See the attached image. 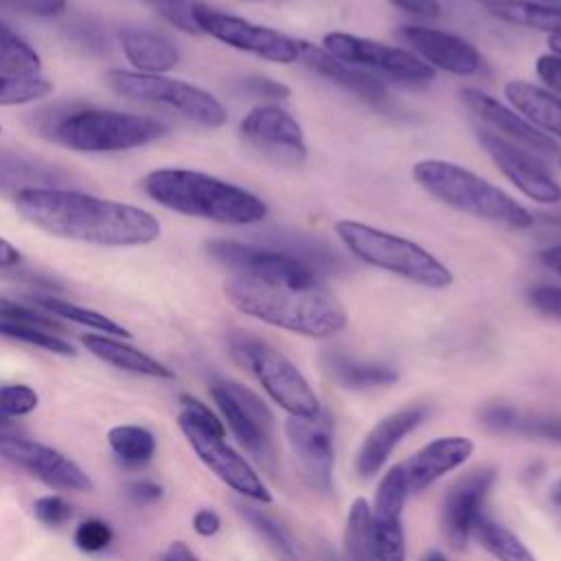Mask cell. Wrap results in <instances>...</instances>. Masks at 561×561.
<instances>
[{"instance_id": "cell-28", "label": "cell", "mask_w": 561, "mask_h": 561, "mask_svg": "<svg viewBox=\"0 0 561 561\" xmlns=\"http://www.w3.org/2000/svg\"><path fill=\"white\" fill-rule=\"evenodd\" d=\"M81 344L101 362L127 370V373H136V375H147V377H158V379H173L175 373L164 366L162 362H158L156 357L125 344L118 337L112 335H103V333H85L81 335Z\"/></svg>"}, {"instance_id": "cell-35", "label": "cell", "mask_w": 561, "mask_h": 561, "mask_svg": "<svg viewBox=\"0 0 561 561\" xmlns=\"http://www.w3.org/2000/svg\"><path fill=\"white\" fill-rule=\"evenodd\" d=\"M42 59L35 48L13 28L0 22V75L39 77Z\"/></svg>"}, {"instance_id": "cell-4", "label": "cell", "mask_w": 561, "mask_h": 561, "mask_svg": "<svg viewBox=\"0 0 561 561\" xmlns=\"http://www.w3.org/2000/svg\"><path fill=\"white\" fill-rule=\"evenodd\" d=\"M412 178L434 199L460 213L491 224H502L513 230L535 226V217L526 206H522L497 184L484 180L462 164L440 158H425L412 167Z\"/></svg>"}, {"instance_id": "cell-12", "label": "cell", "mask_w": 561, "mask_h": 561, "mask_svg": "<svg viewBox=\"0 0 561 561\" xmlns=\"http://www.w3.org/2000/svg\"><path fill=\"white\" fill-rule=\"evenodd\" d=\"M210 397L217 403L224 421L243 445V449L254 456L263 467L274 465L272 451V412L259 394L248 386L217 377L210 383Z\"/></svg>"}, {"instance_id": "cell-44", "label": "cell", "mask_w": 561, "mask_h": 561, "mask_svg": "<svg viewBox=\"0 0 561 561\" xmlns=\"http://www.w3.org/2000/svg\"><path fill=\"white\" fill-rule=\"evenodd\" d=\"M35 517L46 526H64L72 517L70 504L61 495H42L33 502Z\"/></svg>"}, {"instance_id": "cell-53", "label": "cell", "mask_w": 561, "mask_h": 561, "mask_svg": "<svg viewBox=\"0 0 561 561\" xmlns=\"http://www.w3.org/2000/svg\"><path fill=\"white\" fill-rule=\"evenodd\" d=\"M537 259H539V263H541L543 267H548L550 272H554L557 276H561V243L548 245V248L539 250Z\"/></svg>"}, {"instance_id": "cell-3", "label": "cell", "mask_w": 561, "mask_h": 561, "mask_svg": "<svg viewBox=\"0 0 561 561\" xmlns=\"http://www.w3.org/2000/svg\"><path fill=\"white\" fill-rule=\"evenodd\" d=\"M160 206L226 226H252L267 217V204L248 188L191 169H156L142 180Z\"/></svg>"}, {"instance_id": "cell-18", "label": "cell", "mask_w": 561, "mask_h": 561, "mask_svg": "<svg viewBox=\"0 0 561 561\" xmlns=\"http://www.w3.org/2000/svg\"><path fill=\"white\" fill-rule=\"evenodd\" d=\"M331 421L320 412L313 419L289 416L285 421V436L305 480L320 493L333 489V438Z\"/></svg>"}, {"instance_id": "cell-52", "label": "cell", "mask_w": 561, "mask_h": 561, "mask_svg": "<svg viewBox=\"0 0 561 561\" xmlns=\"http://www.w3.org/2000/svg\"><path fill=\"white\" fill-rule=\"evenodd\" d=\"M219 526H221V519L215 511L210 508H199L195 515H193V528L197 535L202 537H213L219 533Z\"/></svg>"}, {"instance_id": "cell-23", "label": "cell", "mask_w": 561, "mask_h": 561, "mask_svg": "<svg viewBox=\"0 0 561 561\" xmlns=\"http://www.w3.org/2000/svg\"><path fill=\"white\" fill-rule=\"evenodd\" d=\"M298 61H302L318 77L351 92L353 96H357L364 103H370L375 107H383L390 103V92H388V85L383 83V79L331 57L327 50H322V46L300 42V59Z\"/></svg>"}, {"instance_id": "cell-36", "label": "cell", "mask_w": 561, "mask_h": 561, "mask_svg": "<svg viewBox=\"0 0 561 561\" xmlns=\"http://www.w3.org/2000/svg\"><path fill=\"white\" fill-rule=\"evenodd\" d=\"M112 451L127 465H142L156 451V438L140 425H116L107 432Z\"/></svg>"}, {"instance_id": "cell-1", "label": "cell", "mask_w": 561, "mask_h": 561, "mask_svg": "<svg viewBox=\"0 0 561 561\" xmlns=\"http://www.w3.org/2000/svg\"><path fill=\"white\" fill-rule=\"evenodd\" d=\"M13 202L31 224L61 239L129 248L160 237V224L149 210L72 188H26Z\"/></svg>"}, {"instance_id": "cell-45", "label": "cell", "mask_w": 561, "mask_h": 561, "mask_svg": "<svg viewBox=\"0 0 561 561\" xmlns=\"http://www.w3.org/2000/svg\"><path fill=\"white\" fill-rule=\"evenodd\" d=\"M0 322H24V324H37L44 329H57V322L50 320L48 316L2 296H0Z\"/></svg>"}, {"instance_id": "cell-37", "label": "cell", "mask_w": 561, "mask_h": 561, "mask_svg": "<svg viewBox=\"0 0 561 561\" xmlns=\"http://www.w3.org/2000/svg\"><path fill=\"white\" fill-rule=\"evenodd\" d=\"M0 335L31 344V346H39L48 353H57V355H75V346L66 340H61L59 335L50 333V329L37 327V324H24V322H0Z\"/></svg>"}, {"instance_id": "cell-57", "label": "cell", "mask_w": 561, "mask_h": 561, "mask_svg": "<svg viewBox=\"0 0 561 561\" xmlns=\"http://www.w3.org/2000/svg\"><path fill=\"white\" fill-rule=\"evenodd\" d=\"M550 500H552L554 506L561 508V478L550 486Z\"/></svg>"}, {"instance_id": "cell-11", "label": "cell", "mask_w": 561, "mask_h": 561, "mask_svg": "<svg viewBox=\"0 0 561 561\" xmlns=\"http://www.w3.org/2000/svg\"><path fill=\"white\" fill-rule=\"evenodd\" d=\"M206 252L219 265L232 270L239 276L276 280L296 287H311L322 283L320 274L309 263L276 245H250L232 239H215L206 243Z\"/></svg>"}, {"instance_id": "cell-20", "label": "cell", "mask_w": 561, "mask_h": 561, "mask_svg": "<svg viewBox=\"0 0 561 561\" xmlns=\"http://www.w3.org/2000/svg\"><path fill=\"white\" fill-rule=\"evenodd\" d=\"M460 96H462V103L467 105V110L473 112L497 136H502L515 145H522L539 156H557V158L561 156L559 145L550 136L539 131L519 112H515L511 105L502 103L500 99H495L478 88H465L460 92Z\"/></svg>"}, {"instance_id": "cell-29", "label": "cell", "mask_w": 561, "mask_h": 561, "mask_svg": "<svg viewBox=\"0 0 561 561\" xmlns=\"http://www.w3.org/2000/svg\"><path fill=\"white\" fill-rule=\"evenodd\" d=\"M482 423L495 434H519L539 440L561 443V419L526 414L511 405H491L482 412Z\"/></svg>"}, {"instance_id": "cell-15", "label": "cell", "mask_w": 561, "mask_h": 561, "mask_svg": "<svg viewBox=\"0 0 561 561\" xmlns=\"http://www.w3.org/2000/svg\"><path fill=\"white\" fill-rule=\"evenodd\" d=\"M239 131L256 151L283 164H302L307 160V142L300 123L278 103H261L252 107Z\"/></svg>"}, {"instance_id": "cell-14", "label": "cell", "mask_w": 561, "mask_h": 561, "mask_svg": "<svg viewBox=\"0 0 561 561\" xmlns=\"http://www.w3.org/2000/svg\"><path fill=\"white\" fill-rule=\"evenodd\" d=\"M478 142L502 171V175L530 202L543 206L561 204V184L552 178L539 153L515 145L491 129H480Z\"/></svg>"}, {"instance_id": "cell-9", "label": "cell", "mask_w": 561, "mask_h": 561, "mask_svg": "<svg viewBox=\"0 0 561 561\" xmlns=\"http://www.w3.org/2000/svg\"><path fill=\"white\" fill-rule=\"evenodd\" d=\"M322 50L379 79L383 77L405 85H425L432 83L436 77V72L412 50L390 46L370 37L333 31L322 37Z\"/></svg>"}, {"instance_id": "cell-10", "label": "cell", "mask_w": 561, "mask_h": 561, "mask_svg": "<svg viewBox=\"0 0 561 561\" xmlns=\"http://www.w3.org/2000/svg\"><path fill=\"white\" fill-rule=\"evenodd\" d=\"M191 15L199 33L213 39L256 55L272 64H296L300 59V39H294L272 26L254 24L245 18L230 15L206 4H191Z\"/></svg>"}, {"instance_id": "cell-24", "label": "cell", "mask_w": 561, "mask_h": 561, "mask_svg": "<svg viewBox=\"0 0 561 561\" xmlns=\"http://www.w3.org/2000/svg\"><path fill=\"white\" fill-rule=\"evenodd\" d=\"M473 454L469 436H440L421 447L408 462H403L410 493H421L449 471L462 467Z\"/></svg>"}, {"instance_id": "cell-6", "label": "cell", "mask_w": 561, "mask_h": 561, "mask_svg": "<svg viewBox=\"0 0 561 561\" xmlns=\"http://www.w3.org/2000/svg\"><path fill=\"white\" fill-rule=\"evenodd\" d=\"M46 131H50L48 136L68 149L83 153H105L153 142L162 138L169 127L151 116L79 107L55 116L53 123L46 125Z\"/></svg>"}, {"instance_id": "cell-61", "label": "cell", "mask_w": 561, "mask_h": 561, "mask_svg": "<svg viewBox=\"0 0 561 561\" xmlns=\"http://www.w3.org/2000/svg\"><path fill=\"white\" fill-rule=\"evenodd\" d=\"M478 2H486V0H478Z\"/></svg>"}, {"instance_id": "cell-32", "label": "cell", "mask_w": 561, "mask_h": 561, "mask_svg": "<svg viewBox=\"0 0 561 561\" xmlns=\"http://www.w3.org/2000/svg\"><path fill=\"white\" fill-rule=\"evenodd\" d=\"M471 535L495 561H537L526 543L506 526L493 522L486 515H480L473 524Z\"/></svg>"}, {"instance_id": "cell-30", "label": "cell", "mask_w": 561, "mask_h": 561, "mask_svg": "<svg viewBox=\"0 0 561 561\" xmlns=\"http://www.w3.org/2000/svg\"><path fill=\"white\" fill-rule=\"evenodd\" d=\"M484 9L500 22L554 33L561 31V4L539 0H486Z\"/></svg>"}, {"instance_id": "cell-22", "label": "cell", "mask_w": 561, "mask_h": 561, "mask_svg": "<svg viewBox=\"0 0 561 561\" xmlns=\"http://www.w3.org/2000/svg\"><path fill=\"white\" fill-rule=\"evenodd\" d=\"M427 405H410L377 421L355 454V471L362 478L375 476L386 465L394 447L403 440V436L414 432L427 419Z\"/></svg>"}, {"instance_id": "cell-43", "label": "cell", "mask_w": 561, "mask_h": 561, "mask_svg": "<svg viewBox=\"0 0 561 561\" xmlns=\"http://www.w3.org/2000/svg\"><path fill=\"white\" fill-rule=\"evenodd\" d=\"M110 541H112V528L101 519H85L75 530V543L83 552H99L107 548Z\"/></svg>"}, {"instance_id": "cell-2", "label": "cell", "mask_w": 561, "mask_h": 561, "mask_svg": "<svg viewBox=\"0 0 561 561\" xmlns=\"http://www.w3.org/2000/svg\"><path fill=\"white\" fill-rule=\"evenodd\" d=\"M224 294L243 316L313 340L333 337L348 324L342 300L324 283L296 287L234 274L224 283Z\"/></svg>"}, {"instance_id": "cell-17", "label": "cell", "mask_w": 561, "mask_h": 561, "mask_svg": "<svg viewBox=\"0 0 561 561\" xmlns=\"http://www.w3.org/2000/svg\"><path fill=\"white\" fill-rule=\"evenodd\" d=\"M410 495L403 465H394L377 484L373 511V552L375 561H405L403 506Z\"/></svg>"}, {"instance_id": "cell-38", "label": "cell", "mask_w": 561, "mask_h": 561, "mask_svg": "<svg viewBox=\"0 0 561 561\" xmlns=\"http://www.w3.org/2000/svg\"><path fill=\"white\" fill-rule=\"evenodd\" d=\"M53 92V83L44 77H9L0 75V105H24L39 101Z\"/></svg>"}, {"instance_id": "cell-41", "label": "cell", "mask_w": 561, "mask_h": 561, "mask_svg": "<svg viewBox=\"0 0 561 561\" xmlns=\"http://www.w3.org/2000/svg\"><path fill=\"white\" fill-rule=\"evenodd\" d=\"M66 35L68 39L75 42V46H81L88 53H103L107 50V35L101 28V24H96L90 18H79L66 24Z\"/></svg>"}, {"instance_id": "cell-59", "label": "cell", "mask_w": 561, "mask_h": 561, "mask_svg": "<svg viewBox=\"0 0 561 561\" xmlns=\"http://www.w3.org/2000/svg\"><path fill=\"white\" fill-rule=\"evenodd\" d=\"M423 561H447V559H445L440 552H430Z\"/></svg>"}, {"instance_id": "cell-33", "label": "cell", "mask_w": 561, "mask_h": 561, "mask_svg": "<svg viewBox=\"0 0 561 561\" xmlns=\"http://www.w3.org/2000/svg\"><path fill=\"white\" fill-rule=\"evenodd\" d=\"M31 302L50 311L53 316L57 318H64V320H70V322H77V324H83V327H90L103 335H112V337H123V340H129L131 333L114 322L112 318L99 313V311H92L88 307H79L75 302H68V300H61V298H55V296H31Z\"/></svg>"}, {"instance_id": "cell-62", "label": "cell", "mask_w": 561, "mask_h": 561, "mask_svg": "<svg viewBox=\"0 0 561 561\" xmlns=\"http://www.w3.org/2000/svg\"><path fill=\"white\" fill-rule=\"evenodd\" d=\"M559 164H561V156H559Z\"/></svg>"}, {"instance_id": "cell-50", "label": "cell", "mask_w": 561, "mask_h": 561, "mask_svg": "<svg viewBox=\"0 0 561 561\" xmlns=\"http://www.w3.org/2000/svg\"><path fill=\"white\" fill-rule=\"evenodd\" d=\"M394 9L410 18L419 20H436L440 18V2L438 0H388Z\"/></svg>"}, {"instance_id": "cell-31", "label": "cell", "mask_w": 561, "mask_h": 561, "mask_svg": "<svg viewBox=\"0 0 561 561\" xmlns=\"http://www.w3.org/2000/svg\"><path fill=\"white\" fill-rule=\"evenodd\" d=\"M329 375L344 388L353 390H368V388H381L390 386L399 379V373L392 366L386 364H366L355 362L340 353H329L324 357Z\"/></svg>"}, {"instance_id": "cell-51", "label": "cell", "mask_w": 561, "mask_h": 561, "mask_svg": "<svg viewBox=\"0 0 561 561\" xmlns=\"http://www.w3.org/2000/svg\"><path fill=\"white\" fill-rule=\"evenodd\" d=\"M127 497L134 502V504H151L156 500L162 497V486L151 482V480H136L127 486Z\"/></svg>"}, {"instance_id": "cell-8", "label": "cell", "mask_w": 561, "mask_h": 561, "mask_svg": "<svg viewBox=\"0 0 561 561\" xmlns=\"http://www.w3.org/2000/svg\"><path fill=\"white\" fill-rule=\"evenodd\" d=\"M107 83L123 99L169 107L204 127H221L228 121V112L219 103V99L180 79L129 70H110Z\"/></svg>"}, {"instance_id": "cell-21", "label": "cell", "mask_w": 561, "mask_h": 561, "mask_svg": "<svg viewBox=\"0 0 561 561\" xmlns=\"http://www.w3.org/2000/svg\"><path fill=\"white\" fill-rule=\"evenodd\" d=\"M495 482L493 469H478L456 480L440 504V528L454 550H462L471 537L484 506V497Z\"/></svg>"}, {"instance_id": "cell-63", "label": "cell", "mask_w": 561, "mask_h": 561, "mask_svg": "<svg viewBox=\"0 0 561 561\" xmlns=\"http://www.w3.org/2000/svg\"><path fill=\"white\" fill-rule=\"evenodd\" d=\"M0 131H2V125H0Z\"/></svg>"}, {"instance_id": "cell-55", "label": "cell", "mask_w": 561, "mask_h": 561, "mask_svg": "<svg viewBox=\"0 0 561 561\" xmlns=\"http://www.w3.org/2000/svg\"><path fill=\"white\" fill-rule=\"evenodd\" d=\"M20 261H22L20 250L0 237V267H13Z\"/></svg>"}, {"instance_id": "cell-7", "label": "cell", "mask_w": 561, "mask_h": 561, "mask_svg": "<svg viewBox=\"0 0 561 561\" xmlns=\"http://www.w3.org/2000/svg\"><path fill=\"white\" fill-rule=\"evenodd\" d=\"M230 348L232 355L252 370L267 397L289 416L313 419L322 412L318 394L305 375L278 348L259 337L241 333L230 340Z\"/></svg>"}, {"instance_id": "cell-34", "label": "cell", "mask_w": 561, "mask_h": 561, "mask_svg": "<svg viewBox=\"0 0 561 561\" xmlns=\"http://www.w3.org/2000/svg\"><path fill=\"white\" fill-rule=\"evenodd\" d=\"M344 552L348 561H375L373 511L366 497H355L351 502L344 526Z\"/></svg>"}, {"instance_id": "cell-58", "label": "cell", "mask_w": 561, "mask_h": 561, "mask_svg": "<svg viewBox=\"0 0 561 561\" xmlns=\"http://www.w3.org/2000/svg\"><path fill=\"white\" fill-rule=\"evenodd\" d=\"M13 430V423L0 414V432H11Z\"/></svg>"}, {"instance_id": "cell-60", "label": "cell", "mask_w": 561, "mask_h": 561, "mask_svg": "<svg viewBox=\"0 0 561 561\" xmlns=\"http://www.w3.org/2000/svg\"><path fill=\"white\" fill-rule=\"evenodd\" d=\"M156 2H178V0H156Z\"/></svg>"}, {"instance_id": "cell-42", "label": "cell", "mask_w": 561, "mask_h": 561, "mask_svg": "<svg viewBox=\"0 0 561 561\" xmlns=\"http://www.w3.org/2000/svg\"><path fill=\"white\" fill-rule=\"evenodd\" d=\"M239 90L245 94V96H252V99H261L265 103H276V101H283L289 96V88L276 79H270V77H261V75H252V77H243L239 81Z\"/></svg>"}, {"instance_id": "cell-40", "label": "cell", "mask_w": 561, "mask_h": 561, "mask_svg": "<svg viewBox=\"0 0 561 561\" xmlns=\"http://www.w3.org/2000/svg\"><path fill=\"white\" fill-rule=\"evenodd\" d=\"M37 403H39V397L31 386H24V383L0 386V414L7 419L24 416L33 412Z\"/></svg>"}, {"instance_id": "cell-25", "label": "cell", "mask_w": 561, "mask_h": 561, "mask_svg": "<svg viewBox=\"0 0 561 561\" xmlns=\"http://www.w3.org/2000/svg\"><path fill=\"white\" fill-rule=\"evenodd\" d=\"M68 173L57 164L26 156L22 151L0 149V195L15 197L26 188H59Z\"/></svg>"}, {"instance_id": "cell-13", "label": "cell", "mask_w": 561, "mask_h": 561, "mask_svg": "<svg viewBox=\"0 0 561 561\" xmlns=\"http://www.w3.org/2000/svg\"><path fill=\"white\" fill-rule=\"evenodd\" d=\"M178 425L182 434L186 436L188 445L197 454V458L224 482L228 484L234 493L270 504L272 502V491L265 486V482L259 478V473L252 469V465L234 451L224 438L215 432H210L206 425L197 423L186 410L180 412Z\"/></svg>"}, {"instance_id": "cell-54", "label": "cell", "mask_w": 561, "mask_h": 561, "mask_svg": "<svg viewBox=\"0 0 561 561\" xmlns=\"http://www.w3.org/2000/svg\"><path fill=\"white\" fill-rule=\"evenodd\" d=\"M162 561H199V559L195 557V552H193L184 541H173V543L167 548Z\"/></svg>"}, {"instance_id": "cell-39", "label": "cell", "mask_w": 561, "mask_h": 561, "mask_svg": "<svg viewBox=\"0 0 561 561\" xmlns=\"http://www.w3.org/2000/svg\"><path fill=\"white\" fill-rule=\"evenodd\" d=\"M241 508V515L274 546V550L287 559V561H298V554H296V548L287 535V530L274 519L270 517L267 513L259 511V508H250V506H239Z\"/></svg>"}, {"instance_id": "cell-49", "label": "cell", "mask_w": 561, "mask_h": 561, "mask_svg": "<svg viewBox=\"0 0 561 561\" xmlns=\"http://www.w3.org/2000/svg\"><path fill=\"white\" fill-rule=\"evenodd\" d=\"M180 405H182V410H186L197 423L206 425L210 432H215V434H219V436H226L224 423L219 421V416H217L206 403H202L199 399H195V397H191V394H180Z\"/></svg>"}, {"instance_id": "cell-48", "label": "cell", "mask_w": 561, "mask_h": 561, "mask_svg": "<svg viewBox=\"0 0 561 561\" xmlns=\"http://www.w3.org/2000/svg\"><path fill=\"white\" fill-rule=\"evenodd\" d=\"M535 75L543 83V90L561 96V57L554 53H543L535 59Z\"/></svg>"}, {"instance_id": "cell-16", "label": "cell", "mask_w": 561, "mask_h": 561, "mask_svg": "<svg viewBox=\"0 0 561 561\" xmlns=\"http://www.w3.org/2000/svg\"><path fill=\"white\" fill-rule=\"evenodd\" d=\"M0 458L28 471L53 489L92 491L94 486L88 473L61 451L11 432H0Z\"/></svg>"}, {"instance_id": "cell-46", "label": "cell", "mask_w": 561, "mask_h": 561, "mask_svg": "<svg viewBox=\"0 0 561 561\" xmlns=\"http://www.w3.org/2000/svg\"><path fill=\"white\" fill-rule=\"evenodd\" d=\"M528 302L543 316L561 320V287L557 285H535L526 291Z\"/></svg>"}, {"instance_id": "cell-27", "label": "cell", "mask_w": 561, "mask_h": 561, "mask_svg": "<svg viewBox=\"0 0 561 561\" xmlns=\"http://www.w3.org/2000/svg\"><path fill=\"white\" fill-rule=\"evenodd\" d=\"M504 96L530 125L561 140V96L522 79H511L504 85Z\"/></svg>"}, {"instance_id": "cell-19", "label": "cell", "mask_w": 561, "mask_h": 561, "mask_svg": "<svg viewBox=\"0 0 561 561\" xmlns=\"http://www.w3.org/2000/svg\"><path fill=\"white\" fill-rule=\"evenodd\" d=\"M399 37L410 44L412 53L423 59L432 70H443L458 77H471L482 68V55L467 39L432 28L408 24L399 31Z\"/></svg>"}, {"instance_id": "cell-56", "label": "cell", "mask_w": 561, "mask_h": 561, "mask_svg": "<svg viewBox=\"0 0 561 561\" xmlns=\"http://www.w3.org/2000/svg\"><path fill=\"white\" fill-rule=\"evenodd\" d=\"M548 46H550V53L561 57V31H554L548 35Z\"/></svg>"}, {"instance_id": "cell-5", "label": "cell", "mask_w": 561, "mask_h": 561, "mask_svg": "<svg viewBox=\"0 0 561 561\" xmlns=\"http://www.w3.org/2000/svg\"><path fill=\"white\" fill-rule=\"evenodd\" d=\"M333 230L344 248L370 267L390 272L427 289H445L454 283L451 270L412 239L355 219H340Z\"/></svg>"}, {"instance_id": "cell-47", "label": "cell", "mask_w": 561, "mask_h": 561, "mask_svg": "<svg viewBox=\"0 0 561 561\" xmlns=\"http://www.w3.org/2000/svg\"><path fill=\"white\" fill-rule=\"evenodd\" d=\"M68 0H0V7L33 18H53L66 9Z\"/></svg>"}, {"instance_id": "cell-26", "label": "cell", "mask_w": 561, "mask_h": 561, "mask_svg": "<svg viewBox=\"0 0 561 561\" xmlns=\"http://www.w3.org/2000/svg\"><path fill=\"white\" fill-rule=\"evenodd\" d=\"M118 39L125 57L131 61L134 68H138V72H169L180 61L178 46L171 42V37H167L160 31L127 26L118 33Z\"/></svg>"}]
</instances>
